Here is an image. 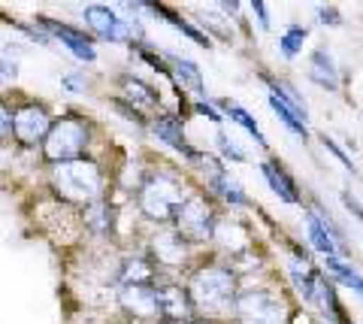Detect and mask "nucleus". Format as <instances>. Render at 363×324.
Masks as SVG:
<instances>
[{"mask_svg":"<svg viewBox=\"0 0 363 324\" xmlns=\"http://www.w3.org/2000/svg\"><path fill=\"white\" fill-rule=\"evenodd\" d=\"M288 273H291V282L297 288V294L306 300L309 306H315L318 312H324L327 321L339 324L342 321V312H339V300L333 294V282L327 279L321 270H315L312 264H300V258H294L288 264Z\"/></svg>","mask_w":363,"mask_h":324,"instance_id":"f257e3e1","label":"nucleus"},{"mask_svg":"<svg viewBox=\"0 0 363 324\" xmlns=\"http://www.w3.org/2000/svg\"><path fill=\"white\" fill-rule=\"evenodd\" d=\"M188 294L194 300V306L200 309H209V312H221V309H230L236 306V279L230 270L224 267H203L191 276V285H188Z\"/></svg>","mask_w":363,"mask_h":324,"instance_id":"f03ea898","label":"nucleus"},{"mask_svg":"<svg viewBox=\"0 0 363 324\" xmlns=\"http://www.w3.org/2000/svg\"><path fill=\"white\" fill-rule=\"evenodd\" d=\"M55 191L70 203H94L104 191V176L94 161H70L55 167Z\"/></svg>","mask_w":363,"mask_h":324,"instance_id":"7ed1b4c3","label":"nucleus"},{"mask_svg":"<svg viewBox=\"0 0 363 324\" xmlns=\"http://www.w3.org/2000/svg\"><path fill=\"white\" fill-rule=\"evenodd\" d=\"M140 206L152 221H176L179 209L185 206V191H182V185L173 176L157 173L149 182H143Z\"/></svg>","mask_w":363,"mask_h":324,"instance_id":"20e7f679","label":"nucleus"},{"mask_svg":"<svg viewBox=\"0 0 363 324\" xmlns=\"http://www.w3.org/2000/svg\"><path fill=\"white\" fill-rule=\"evenodd\" d=\"M236 321L240 324H288L285 297L267 288H248L236 297Z\"/></svg>","mask_w":363,"mask_h":324,"instance_id":"39448f33","label":"nucleus"},{"mask_svg":"<svg viewBox=\"0 0 363 324\" xmlns=\"http://www.w3.org/2000/svg\"><path fill=\"white\" fill-rule=\"evenodd\" d=\"M88 146V128L85 121H79L73 116H67L61 121H55V128L49 130V137L43 143L45 161L58 164H70V161H82V152Z\"/></svg>","mask_w":363,"mask_h":324,"instance_id":"423d86ee","label":"nucleus"},{"mask_svg":"<svg viewBox=\"0 0 363 324\" xmlns=\"http://www.w3.org/2000/svg\"><path fill=\"white\" fill-rule=\"evenodd\" d=\"M215 212L209 209V203L203 197H188L185 206L179 209L176 216V233H182L191 242H203L215 237Z\"/></svg>","mask_w":363,"mask_h":324,"instance_id":"0eeeda50","label":"nucleus"},{"mask_svg":"<svg viewBox=\"0 0 363 324\" xmlns=\"http://www.w3.org/2000/svg\"><path fill=\"white\" fill-rule=\"evenodd\" d=\"M82 16L88 21V28L97 33V37H104L109 43H128L133 28L128 21H121V16H116L109 6H100V4H88L82 9Z\"/></svg>","mask_w":363,"mask_h":324,"instance_id":"6e6552de","label":"nucleus"},{"mask_svg":"<svg viewBox=\"0 0 363 324\" xmlns=\"http://www.w3.org/2000/svg\"><path fill=\"white\" fill-rule=\"evenodd\" d=\"M306 237H309L312 249L321 252L324 258H342L339 255V230L318 206L306 212Z\"/></svg>","mask_w":363,"mask_h":324,"instance_id":"1a4fd4ad","label":"nucleus"},{"mask_svg":"<svg viewBox=\"0 0 363 324\" xmlns=\"http://www.w3.org/2000/svg\"><path fill=\"white\" fill-rule=\"evenodd\" d=\"M55 128V121L49 118V113H45L43 106H21L18 113H16V137L18 143H25V146H37V143L45 137H49V130Z\"/></svg>","mask_w":363,"mask_h":324,"instance_id":"9d476101","label":"nucleus"},{"mask_svg":"<svg viewBox=\"0 0 363 324\" xmlns=\"http://www.w3.org/2000/svg\"><path fill=\"white\" fill-rule=\"evenodd\" d=\"M37 25H40L45 33H52V40H61L64 46L70 49L79 61L94 64V58H97L94 43H91V37H85L82 30H76V28H70V25H64V21H55V18H37Z\"/></svg>","mask_w":363,"mask_h":324,"instance_id":"9b49d317","label":"nucleus"},{"mask_svg":"<svg viewBox=\"0 0 363 324\" xmlns=\"http://www.w3.org/2000/svg\"><path fill=\"white\" fill-rule=\"evenodd\" d=\"M191 312H194V300H191L185 288L179 285L157 288V318H164L169 324H182V321H191Z\"/></svg>","mask_w":363,"mask_h":324,"instance_id":"f8f14e48","label":"nucleus"},{"mask_svg":"<svg viewBox=\"0 0 363 324\" xmlns=\"http://www.w3.org/2000/svg\"><path fill=\"white\" fill-rule=\"evenodd\" d=\"M118 300L136 318H155L157 315V288L155 285H121Z\"/></svg>","mask_w":363,"mask_h":324,"instance_id":"ddd939ff","label":"nucleus"},{"mask_svg":"<svg viewBox=\"0 0 363 324\" xmlns=\"http://www.w3.org/2000/svg\"><path fill=\"white\" fill-rule=\"evenodd\" d=\"M152 128H155V137H157V140L167 143V146H173L176 152H182L188 161H203V155L188 146L185 133H182V121H179V116H161Z\"/></svg>","mask_w":363,"mask_h":324,"instance_id":"4468645a","label":"nucleus"},{"mask_svg":"<svg viewBox=\"0 0 363 324\" xmlns=\"http://www.w3.org/2000/svg\"><path fill=\"white\" fill-rule=\"evenodd\" d=\"M260 173H264V179H267L269 188H272V194H276L281 203H300L297 185H294V179L288 176V170H285V167H281L279 161L260 164Z\"/></svg>","mask_w":363,"mask_h":324,"instance_id":"2eb2a0df","label":"nucleus"},{"mask_svg":"<svg viewBox=\"0 0 363 324\" xmlns=\"http://www.w3.org/2000/svg\"><path fill=\"white\" fill-rule=\"evenodd\" d=\"M309 79L318 88H327V91H339V70L330 58L327 49H315L309 58Z\"/></svg>","mask_w":363,"mask_h":324,"instance_id":"dca6fc26","label":"nucleus"},{"mask_svg":"<svg viewBox=\"0 0 363 324\" xmlns=\"http://www.w3.org/2000/svg\"><path fill=\"white\" fill-rule=\"evenodd\" d=\"M118 85H121V91H124V97H128L130 106H145V109H152V106L161 104V97H157L155 88H152L149 82L136 79V76H121Z\"/></svg>","mask_w":363,"mask_h":324,"instance_id":"f3484780","label":"nucleus"},{"mask_svg":"<svg viewBox=\"0 0 363 324\" xmlns=\"http://www.w3.org/2000/svg\"><path fill=\"white\" fill-rule=\"evenodd\" d=\"M169 61H173V76L176 82H182V88H188L191 94H203L206 88H203V76H200V67L188 58H179V55H169Z\"/></svg>","mask_w":363,"mask_h":324,"instance_id":"a211bd4d","label":"nucleus"},{"mask_svg":"<svg viewBox=\"0 0 363 324\" xmlns=\"http://www.w3.org/2000/svg\"><path fill=\"white\" fill-rule=\"evenodd\" d=\"M209 185H212V191L218 194V197H224L230 206H248V197H245V191L240 188V182H236L233 176H227L224 170H215L209 176Z\"/></svg>","mask_w":363,"mask_h":324,"instance_id":"6ab92c4d","label":"nucleus"},{"mask_svg":"<svg viewBox=\"0 0 363 324\" xmlns=\"http://www.w3.org/2000/svg\"><path fill=\"white\" fill-rule=\"evenodd\" d=\"M269 106L276 109V116L285 121L288 130H294L300 140H306V118H309V116H303L297 106H291L285 97H279V94H272V91H269Z\"/></svg>","mask_w":363,"mask_h":324,"instance_id":"aec40b11","label":"nucleus"},{"mask_svg":"<svg viewBox=\"0 0 363 324\" xmlns=\"http://www.w3.org/2000/svg\"><path fill=\"white\" fill-rule=\"evenodd\" d=\"M218 106L224 109V116H227V118H233L236 125L245 128L248 133H252L257 146H264V149H267V137H264V130H260V125L255 121V116L248 113V109H242L240 104H233V100H218Z\"/></svg>","mask_w":363,"mask_h":324,"instance_id":"412c9836","label":"nucleus"},{"mask_svg":"<svg viewBox=\"0 0 363 324\" xmlns=\"http://www.w3.org/2000/svg\"><path fill=\"white\" fill-rule=\"evenodd\" d=\"M185 237L182 233H161V237L155 240V255L157 261L164 264H182L185 261Z\"/></svg>","mask_w":363,"mask_h":324,"instance_id":"4be33fe9","label":"nucleus"},{"mask_svg":"<svg viewBox=\"0 0 363 324\" xmlns=\"http://www.w3.org/2000/svg\"><path fill=\"white\" fill-rule=\"evenodd\" d=\"M145 9H152V13H157V16H161L164 21H169V25H173V28H179L182 33H188V37H191V40H194V43H197V46H209V37H206V33H203V30H197L194 25H188V21H185V18H179V16L173 13V9H167L164 4H149V6H145Z\"/></svg>","mask_w":363,"mask_h":324,"instance_id":"5701e85b","label":"nucleus"},{"mask_svg":"<svg viewBox=\"0 0 363 324\" xmlns=\"http://www.w3.org/2000/svg\"><path fill=\"white\" fill-rule=\"evenodd\" d=\"M155 267L145 258H128L121 267V285H152Z\"/></svg>","mask_w":363,"mask_h":324,"instance_id":"b1692460","label":"nucleus"},{"mask_svg":"<svg viewBox=\"0 0 363 324\" xmlns=\"http://www.w3.org/2000/svg\"><path fill=\"white\" fill-rule=\"evenodd\" d=\"M327 270H330L336 282H342L345 288H351V291H357L363 297V276L351 264H345L342 258H327Z\"/></svg>","mask_w":363,"mask_h":324,"instance_id":"393cba45","label":"nucleus"},{"mask_svg":"<svg viewBox=\"0 0 363 324\" xmlns=\"http://www.w3.org/2000/svg\"><path fill=\"white\" fill-rule=\"evenodd\" d=\"M306 37H309V30H306L303 25H291V28L279 37V49H281V55H285V58H297V55L303 52Z\"/></svg>","mask_w":363,"mask_h":324,"instance_id":"a878e982","label":"nucleus"},{"mask_svg":"<svg viewBox=\"0 0 363 324\" xmlns=\"http://www.w3.org/2000/svg\"><path fill=\"white\" fill-rule=\"evenodd\" d=\"M88 212V228L94 230V233H106L109 230V209L104 206V203H94V206H88L85 209Z\"/></svg>","mask_w":363,"mask_h":324,"instance_id":"bb28decb","label":"nucleus"},{"mask_svg":"<svg viewBox=\"0 0 363 324\" xmlns=\"http://www.w3.org/2000/svg\"><path fill=\"white\" fill-rule=\"evenodd\" d=\"M215 143H218V149H221L224 158H230V161H245V152H242L240 146H236V143H233L230 137H227L224 130L215 133Z\"/></svg>","mask_w":363,"mask_h":324,"instance_id":"cd10ccee","label":"nucleus"},{"mask_svg":"<svg viewBox=\"0 0 363 324\" xmlns=\"http://www.w3.org/2000/svg\"><path fill=\"white\" fill-rule=\"evenodd\" d=\"M318 21H321V25H330V28H339L342 25V16H339L336 6H318Z\"/></svg>","mask_w":363,"mask_h":324,"instance_id":"c85d7f7f","label":"nucleus"},{"mask_svg":"<svg viewBox=\"0 0 363 324\" xmlns=\"http://www.w3.org/2000/svg\"><path fill=\"white\" fill-rule=\"evenodd\" d=\"M321 143H324V149H330V152L336 155V161H339V164H342V167H345V170H351V173H354V170H357V167H354V164H351V158H348V155H345L342 149H339V146H336V143H333V140H327V137H324Z\"/></svg>","mask_w":363,"mask_h":324,"instance_id":"c756f323","label":"nucleus"},{"mask_svg":"<svg viewBox=\"0 0 363 324\" xmlns=\"http://www.w3.org/2000/svg\"><path fill=\"white\" fill-rule=\"evenodd\" d=\"M112 106H116L124 118H130V121H136V125H143V116L136 113V106H130L128 100H112Z\"/></svg>","mask_w":363,"mask_h":324,"instance_id":"7c9ffc66","label":"nucleus"},{"mask_svg":"<svg viewBox=\"0 0 363 324\" xmlns=\"http://www.w3.org/2000/svg\"><path fill=\"white\" fill-rule=\"evenodd\" d=\"M61 85L67 88V91H82L85 88V79L79 73H67V76H61Z\"/></svg>","mask_w":363,"mask_h":324,"instance_id":"2f4dec72","label":"nucleus"},{"mask_svg":"<svg viewBox=\"0 0 363 324\" xmlns=\"http://www.w3.org/2000/svg\"><path fill=\"white\" fill-rule=\"evenodd\" d=\"M252 13L257 16L260 28H269V16H267V4H264V0H252Z\"/></svg>","mask_w":363,"mask_h":324,"instance_id":"473e14b6","label":"nucleus"},{"mask_svg":"<svg viewBox=\"0 0 363 324\" xmlns=\"http://www.w3.org/2000/svg\"><path fill=\"white\" fill-rule=\"evenodd\" d=\"M342 203L348 206V212H351V216H357V218L363 221V206H360V200H357V197H351L348 191H342Z\"/></svg>","mask_w":363,"mask_h":324,"instance_id":"72a5a7b5","label":"nucleus"},{"mask_svg":"<svg viewBox=\"0 0 363 324\" xmlns=\"http://www.w3.org/2000/svg\"><path fill=\"white\" fill-rule=\"evenodd\" d=\"M197 113L200 116H209L212 121H221V113H215V106L212 104H203V100H197Z\"/></svg>","mask_w":363,"mask_h":324,"instance_id":"f704fd0d","label":"nucleus"},{"mask_svg":"<svg viewBox=\"0 0 363 324\" xmlns=\"http://www.w3.org/2000/svg\"><path fill=\"white\" fill-rule=\"evenodd\" d=\"M18 76V67H16V61H9V58H4V82H9V79H16Z\"/></svg>","mask_w":363,"mask_h":324,"instance_id":"c9c22d12","label":"nucleus"},{"mask_svg":"<svg viewBox=\"0 0 363 324\" xmlns=\"http://www.w3.org/2000/svg\"><path fill=\"white\" fill-rule=\"evenodd\" d=\"M221 9H224V13H236V9H240V4H221Z\"/></svg>","mask_w":363,"mask_h":324,"instance_id":"e433bc0d","label":"nucleus"},{"mask_svg":"<svg viewBox=\"0 0 363 324\" xmlns=\"http://www.w3.org/2000/svg\"><path fill=\"white\" fill-rule=\"evenodd\" d=\"M182 324H212V321H194V318H191V321H182Z\"/></svg>","mask_w":363,"mask_h":324,"instance_id":"4c0bfd02","label":"nucleus"}]
</instances>
